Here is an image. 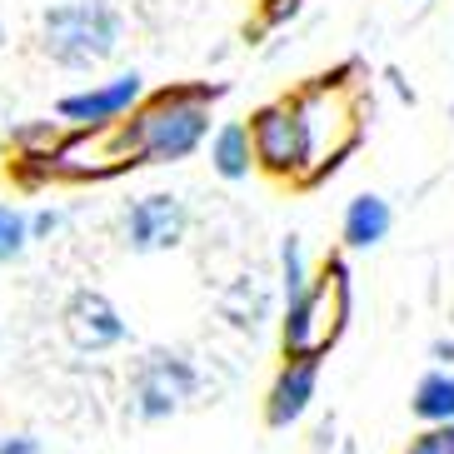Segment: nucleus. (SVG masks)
<instances>
[{"label":"nucleus","mask_w":454,"mask_h":454,"mask_svg":"<svg viewBox=\"0 0 454 454\" xmlns=\"http://www.w3.org/2000/svg\"><path fill=\"white\" fill-rule=\"evenodd\" d=\"M250 155L260 170L280 180H320L325 155H320V106L315 85L300 95H280L250 115Z\"/></svg>","instance_id":"nucleus-1"},{"label":"nucleus","mask_w":454,"mask_h":454,"mask_svg":"<svg viewBox=\"0 0 454 454\" xmlns=\"http://www.w3.org/2000/svg\"><path fill=\"white\" fill-rule=\"evenodd\" d=\"M220 95V85H180V90H160L155 100L140 106V115L130 121V150L145 165H175L195 155L210 135V100Z\"/></svg>","instance_id":"nucleus-2"},{"label":"nucleus","mask_w":454,"mask_h":454,"mask_svg":"<svg viewBox=\"0 0 454 454\" xmlns=\"http://www.w3.org/2000/svg\"><path fill=\"white\" fill-rule=\"evenodd\" d=\"M125 20L110 0H60L41 15V55L60 70H95L121 51Z\"/></svg>","instance_id":"nucleus-3"},{"label":"nucleus","mask_w":454,"mask_h":454,"mask_svg":"<svg viewBox=\"0 0 454 454\" xmlns=\"http://www.w3.org/2000/svg\"><path fill=\"white\" fill-rule=\"evenodd\" d=\"M349 315V270L345 260H325L320 275L285 305V355L290 360H320L334 345V334L345 330Z\"/></svg>","instance_id":"nucleus-4"},{"label":"nucleus","mask_w":454,"mask_h":454,"mask_svg":"<svg viewBox=\"0 0 454 454\" xmlns=\"http://www.w3.org/2000/svg\"><path fill=\"white\" fill-rule=\"evenodd\" d=\"M200 389V370L180 349H145V360L130 374V414L140 425H160L180 414Z\"/></svg>","instance_id":"nucleus-5"},{"label":"nucleus","mask_w":454,"mask_h":454,"mask_svg":"<svg viewBox=\"0 0 454 454\" xmlns=\"http://www.w3.org/2000/svg\"><path fill=\"white\" fill-rule=\"evenodd\" d=\"M190 230V210L180 195L170 190H150L140 200L125 205V220H121V235H125V250L135 254H165L185 240Z\"/></svg>","instance_id":"nucleus-6"},{"label":"nucleus","mask_w":454,"mask_h":454,"mask_svg":"<svg viewBox=\"0 0 454 454\" xmlns=\"http://www.w3.org/2000/svg\"><path fill=\"white\" fill-rule=\"evenodd\" d=\"M60 325H66V340L81 355H106V349L125 345V315L115 309L106 290H75L60 309Z\"/></svg>","instance_id":"nucleus-7"},{"label":"nucleus","mask_w":454,"mask_h":454,"mask_svg":"<svg viewBox=\"0 0 454 454\" xmlns=\"http://www.w3.org/2000/svg\"><path fill=\"white\" fill-rule=\"evenodd\" d=\"M140 95H145L140 70H125V75H115V81H100V85H90V90L66 95V100L55 106V115L70 121V125H81V130H95V125H115L125 110H135Z\"/></svg>","instance_id":"nucleus-8"},{"label":"nucleus","mask_w":454,"mask_h":454,"mask_svg":"<svg viewBox=\"0 0 454 454\" xmlns=\"http://www.w3.org/2000/svg\"><path fill=\"white\" fill-rule=\"evenodd\" d=\"M320 389V360H285V370L275 374V385L265 395V419L270 429H290L305 419V410L315 404Z\"/></svg>","instance_id":"nucleus-9"},{"label":"nucleus","mask_w":454,"mask_h":454,"mask_svg":"<svg viewBox=\"0 0 454 454\" xmlns=\"http://www.w3.org/2000/svg\"><path fill=\"white\" fill-rule=\"evenodd\" d=\"M389 225H395V210L385 195H355L345 205V220H340V240L349 250H374L389 235Z\"/></svg>","instance_id":"nucleus-10"},{"label":"nucleus","mask_w":454,"mask_h":454,"mask_svg":"<svg viewBox=\"0 0 454 454\" xmlns=\"http://www.w3.org/2000/svg\"><path fill=\"white\" fill-rule=\"evenodd\" d=\"M210 165L220 180H245V175L254 170V155H250V130H245V121H225L220 130L210 135Z\"/></svg>","instance_id":"nucleus-11"},{"label":"nucleus","mask_w":454,"mask_h":454,"mask_svg":"<svg viewBox=\"0 0 454 454\" xmlns=\"http://www.w3.org/2000/svg\"><path fill=\"white\" fill-rule=\"evenodd\" d=\"M410 410H414L419 425H454V374L450 370H429L425 380L414 385Z\"/></svg>","instance_id":"nucleus-12"},{"label":"nucleus","mask_w":454,"mask_h":454,"mask_svg":"<svg viewBox=\"0 0 454 454\" xmlns=\"http://www.w3.org/2000/svg\"><path fill=\"white\" fill-rule=\"evenodd\" d=\"M30 250V215L0 200V265H15Z\"/></svg>","instance_id":"nucleus-13"},{"label":"nucleus","mask_w":454,"mask_h":454,"mask_svg":"<svg viewBox=\"0 0 454 454\" xmlns=\"http://www.w3.org/2000/svg\"><path fill=\"white\" fill-rule=\"evenodd\" d=\"M309 285V270H305V245H300V235H285L280 245V290H285V305H290L294 294Z\"/></svg>","instance_id":"nucleus-14"},{"label":"nucleus","mask_w":454,"mask_h":454,"mask_svg":"<svg viewBox=\"0 0 454 454\" xmlns=\"http://www.w3.org/2000/svg\"><path fill=\"white\" fill-rule=\"evenodd\" d=\"M404 454H454V425H425V434H414Z\"/></svg>","instance_id":"nucleus-15"},{"label":"nucleus","mask_w":454,"mask_h":454,"mask_svg":"<svg viewBox=\"0 0 454 454\" xmlns=\"http://www.w3.org/2000/svg\"><path fill=\"white\" fill-rule=\"evenodd\" d=\"M60 225H66V215H60V210H35V215H30V245L60 235Z\"/></svg>","instance_id":"nucleus-16"},{"label":"nucleus","mask_w":454,"mask_h":454,"mask_svg":"<svg viewBox=\"0 0 454 454\" xmlns=\"http://www.w3.org/2000/svg\"><path fill=\"white\" fill-rule=\"evenodd\" d=\"M0 454H45L35 434H0Z\"/></svg>","instance_id":"nucleus-17"},{"label":"nucleus","mask_w":454,"mask_h":454,"mask_svg":"<svg viewBox=\"0 0 454 454\" xmlns=\"http://www.w3.org/2000/svg\"><path fill=\"white\" fill-rule=\"evenodd\" d=\"M429 355L440 360V370H454V340H434V345H429Z\"/></svg>","instance_id":"nucleus-18"},{"label":"nucleus","mask_w":454,"mask_h":454,"mask_svg":"<svg viewBox=\"0 0 454 454\" xmlns=\"http://www.w3.org/2000/svg\"><path fill=\"white\" fill-rule=\"evenodd\" d=\"M0 45H5V26H0Z\"/></svg>","instance_id":"nucleus-19"}]
</instances>
